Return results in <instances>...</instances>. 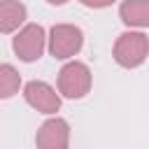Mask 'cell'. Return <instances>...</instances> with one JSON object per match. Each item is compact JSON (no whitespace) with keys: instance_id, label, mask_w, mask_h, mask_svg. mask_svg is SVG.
<instances>
[{"instance_id":"cell-1","label":"cell","mask_w":149,"mask_h":149,"mask_svg":"<svg viewBox=\"0 0 149 149\" xmlns=\"http://www.w3.org/2000/svg\"><path fill=\"white\" fill-rule=\"evenodd\" d=\"M147 35L144 33H123L114 44V58L123 68H137L147 58Z\"/></svg>"},{"instance_id":"cell-2","label":"cell","mask_w":149,"mask_h":149,"mask_svg":"<svg viewBox=\"0 0 149 149\" xmlns=\"http://www.w3.org/2000/svg\"><path fill=\"white\" fill-rule=\"evenodd\" d=\"M91 88V72L84 63H68L58 72V91L68 98H81Z\"/></svg>"},{"instance_id":"cell-3","label":"cell","mask_w":149,"mask_h":149,"mask_svg":"<svg viewBox=\"0 0 149 149\" xmlns=\"http://www.w3.org/2000/svg\"><path fill=\"white\" fill-rule=\"evenodd\" d=\"M84 44V35L77 26H54L51 28V37H49V49L54 54V58H70L74 56Z\"/></svg>"},{"instance_id":"cell-4","label":"cell","mask_w":149,"mask_h":149,"mask_svg":"<svg viewBox=\"0 0 149 149\" xmlns=\"http://www.w3.org/2000/svg\"><path fill=\"white\" fill-rule=\"evenodd\" d=\"M14 51L21 61L30 63V61H37L44 51V28L37 26V23H30L26 26L16 37H14Z\"/></svg>"},{"instance_id":"cell-5","label":"cell","mask_w":149,"mask_h":149,"mask_svg":"<svg viewBox=\"0 0 149 149\" xmlns=\"http://www.w3.org/2000/svg\"><path fill=\"white\" fill-rule=\"evenodd\" d=\"M23 95H26L28 105H33L35 109H40V112H44V114L58 112V107H61V98H58L56 91H54L49 84H44V81H30V84H26Z\"/></svg>"},{"instance_id":"cell-6","label":"cell","mask_w":149,"mask_h":149,"mask_svg":"<svg viewBox=\"0 0 149 149\" xmlns=\"http://www.w3.org/2000/svg\"><path fill=\"white\" fill-rule=\"evenodd\" d=\"M35 142H37V147H44V149L68 147V123L63 119H49L47 123H42Z\"/></svg>"},{"instance_id":"cell-7","label":"cell","mask_w":149,"mask_h":149,"mask_svg":"<svg viewBox=\"0 0 149 149\" xmlns=\"http://www.w3.org/2000/svg\"><path fill=\"white\" fill-rule=\"evenodd\" d=\"M26 19V7L19 0H2L0 2V33L16 30Z\"/></svg>"},{"instance_id":"cell-8","label":"cell","mask_w":149,"mask_h":149,"mask_svg":"<svg viewBox=\"0 0 149 149\" xmlns=\"http://www.w3.org/2000/svg\"><path fill=\"white\" fill-rule=\"evenodd\" d=\"M121 19L128 26L144 28L149 23V2L147 0H126L121 5Z\"/></svg>"},{"instance_id":"cell-9","label":"cell","mask_w":149,"mask_h":149,"mask_svg":"<svg viewBox=\"0 0 149 149\" xmlns=\"http://www.w3.org/2000/svg\"><path fill=\"white\" fill-rule=\"evenodd\" d=\"M21 86V77L12 65H0V98H9L19 91Z\"/></svg>"},{"instance_id":"cell-10","label":"cell","mask_w":149,"mask_h":149,"mask_svg":"<svg viewBox=\"0 0 149 149\" xmlns=\"http://www.w3.org/2000/svg\"><path fill=\"white\" fill-rule=\"evenodd\" d=\"M86 7H109L114 0H81Z\"/></svg>"},{"instance_id":"cell-11","label":"cell","mask_w":149,"mask_h":149,"mask_svg":"<svg viewBox=\"0 0 149 149\" xmlns=\"http://www.w3.org/2000/svg\"><path fill=\"white\" fill-rule=\"evenodd\" d=\"M49 5H63V2H68V0H47Z\"/></svg>"},{"instance_id":"cell-12","label":"cell","mask_w":149,"mask_h":149,"mask_svg":"<svg viewBox=\"0 0 149 149\" xmlns=\"http://www.w3.org/2000/svg\"><path fill=\"white\" fill-rule=\"evenodd\" d=\"M0 2H2V0H0Z\"/></svg>"}]
</instances>
